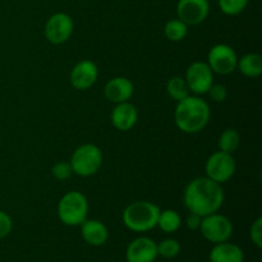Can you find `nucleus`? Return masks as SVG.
<instances>
[{
	"label": "nucleus",
	"mask_w": 262,
	"mask_h": 262,
	"mask_svg": "<svg viewBox=\"0 0 262 262\" xmlns=\"http://www.w3.org/2000/svg\"><path fill=\"white\" fill-rule=\"evenodd\" d=\"M211 118L209 104L199 96H187L178 101L174 113L176 124L182 132L193 135L204 129Z\"/></svg>",
	"instance_id": "2"
},
{
	"label": "nucleus",
	"mask_w": 262,
	"mask_h": 262,
	"mask_svg": "<svg viewBox=\"0 0 262 262\" xmlns=\"http://www.w3.org/2000/svg\"><path fill=\"white\" fill-rule=\"evenodd\" d=\"M12 228H13V223H12V219H10V216L7 214V212L0 210V239H3V238L9 235L10 232H12Z\"/></svg>",
	"instance_id": "28"
},
{
	"label": "nucleus",
	"mask_w": 262,
	"mask_h": 262,
	"mask_svg": "<svg viewBox=\"0 0 262 262\" xmlns=\"http://www.w3.org/2000/svg\"><path fill=\"white\" fill-rule=\"evenodd\" d=\"M89 215V201L83 193L71 191L64 194L58 204V216L64 225L78 227Z\"/></svg>",
	"instance_id": "4"
},
{
	"label": "nucleus",
	"mask_w": 262,
	"mask_h": 262,
	"mask_svg": "<svg viewBox=\"0 0 262 262\" xmlns=\"http://www.w3.org/2000/svg\"><path fill=\"white\" fill-rule=\"evenodd\" d=\"M201 219H202L201 216H199V215H196V214H192L191 212V215H189L186 220L187 228L191 230L200 229V225H201Z\"/></svg>",
	"instance_id": "29"
},
{
	"label": "nucleus",
	"mask_w": 262,
	"mask_h": 262,
	"mask_svg": "<svg viewBox=\"0 0 262 262\" xmlns=\"http://www.w3.org/2000/svg\"><path fill=\"white\" fill-rule=\"evenodd\" d=\"M74 30V23L71 15L59 12L51 15L45 25V37L54 45H60L71 38Z\"/></svg>",
	"instance_id": "9"
},
{
	"label": "nucleus",
	"mask_w": 262,
	"mask_h": 262,
	"mask_svg": "<svg viewBox=\"0 0 262 262\" xmlns=\"http://www.w3.org/2000/svg\"><path fill=\"white\" fill-rule=\"evenodd\" d=\"M235 169H237V165H235V160L232 154L220 150L212 154L207 159L206 166H205L207 178L212 179L220 184L232 179V177L235 173Z\"/></svg>",
	"instance_id": "7"
},
{
	"label": "nucleus",
	"mask_w": 262,
	"mask_h": 262,
	"mask_svg": "<svg viewBox=\"0 0 262 262\" xmlns=\"http://www.w3.org/2000/svg\"><path fill=\"white\" fill-rule=\"evenodd\" d=\"M69 164L77 176L91 177L101 168L102 152L94 143H84L74 150Z\"/></svg>",
	"instance_id": "5"
},
{
	"label": "nucleus",
	"mask_w": 262,
	"mask_h": 262,
	"mask_svg": "<svg viewBox=\"0 0 262 262\" xmlns=\"http://www.w3.org/2000/svg\"><path fill=\"white\" fill-rule=\"evenodd\" d=\"M210 13L209 0H179L177 15L187 26H197L204 22Z\"/></svg>",
	"instance_id": "11"
},
{
	"label": "nucleus",
	"mask_w": 262,
	"mask_h": 262,
	"mask_svg": "<svg viewBox=\"0 0 262 262\" xmlns=\"http://www.w3.org/2000/svg\"><path fill=\"white\" fill-rule=\"evenodd\" d=\"M81 234L86 243L94 247H99L106 243L109 230L104 223L94 219H86L81 224Z\"/></svg>",
	"instance_id": "16"
},
{
	"label": "nucleus",
	"mask_w": 262,
	"mask_h": 262,
	"mask_svg": "<svg viewBox=\"0 0 262 262\" xmlns=\"http://www.w3.org/2000/svg\"><path fill=\"white\" fill-rule=\"evenodd\" d=\"M99 77V68L92 60H81L71 72V83L76 90H89L95 84Z\"/></svg>",
	"instance_id": "13"
},
{
	"label": "nucleus",
	"mask_w": 262,
	"mask_h": 262,
	"mask_svg": "<svg viewBox=\"0 0 262 262\" xmlns=\"http://www.w3.org/2000/svg\"><path fill=\"white\" fill-rule=\"evenodd\" d=\"M166 91H168L169 96L173 100H176L177 102L186 99L187 96H189V92H191L189 91L186 79L182 78V77L179 76L171 77V78L169 79L168 83H166Z\"/></svg>",
	"instance_id": "20"
},
{
	"label": "nucleus",
	"mask_w": 262,
	"mask_h": 262,
	"mask_svg": "<svg viewBox=\"0 0 262 262\" xmlns=\"http://www.w3.org/2000/svg\"><path fill=\"white\" fill-rule=\"evenodd\" d=\"M237 68L242 74L250 78H256L262 73V58L255 53H250L238 59Z\"/></svg>",
	"instance_id": "18"
},
{
	"label": "nucleus",
	"mask_w": 262,
	"mask_h": 262,
	"mask_svg": "<svg viewBox=\"0 0 262 262\" xmlns=\"http://www.w3.org/2000/svg\"><path fill=\"white\" fill-rule=\"evenodd\" d=\"M184 79L188 84L189 91L196 95H204L207 94L214 83V72L207 63L194 61L187 69Z\"/></svg>",
	"instance_id": "10"
},
{
	"label": "nucleus",
	"mask_w": 262,
	"mask_h": 262,
	"mask_svg": "<svg viewBox=\"0 0 262 262\" xmlns=\"http://www.w3.org/2000/svg\"><path fill=\"white\" fill-rule=\"evenodd\" d=\"M207 94L210 95L211 100H214L215 102H223L227 100L228 90L224 84L212 83V86L210 87V90L207 91Z\"/></svg>",
	"instance_id": "27"
},
{
	"label": "nucleus",
	"mask_w": 262,
	"mask_h": 262,
	"mask_svg": "<svg viewBox=\"0 0 262 262\" xmlns=\"http://www.w3.org/2000/svg\"><path fill=\"white\" fill-rule=\"evenodd\" d=\"M182 225V217L176 210H164L160 211L158 217V225L156 227L160 228L164 233H176L177 230L181 228Z\"/></svg>",
	"instance_id": "19"
},
{
	"label": "nucleus",
	"mask_w": 262,
	"mask_h": 262,
	"mask_svg": "<svg viewBox=\"0 0 262 262\" xmlns=\"http://www.w3.org/2000/svg\"><path fill=\"white\" fill-rule=\"evenodd\" d=\"M158 257L156 242L148 237L133 239L125 251L127 262H155Z\"/></svg>",
	"instance_id": "12"
},
{
	"label": "nucleus",
	"mask_w": 262,
	"mask_h": 262,
	"mask_svg": "<svg viewBox=\"0 0 262 262\" xmlns=\"http://www.w3.org/2000/svg\"><path fill=\"white\" fill-rule=\"evenodd\" d=\"M164 32H165L168 40L178 42V41H182L187 36L188 26L184 22H182L179 18H176V19H170L166 22L165 27H164Z\"/></svg>",
	"instance_id": "21"
},
{
	"label": "nucleus",
	"mask_w": 262,
	"mask_h": 262,
	"mask_svg": "<svg viewBox=\"0 0 262 262\" xmlns=\"http://www.w3.org/2000/svg\"><path fill=\"white\" fill-rule=\"evenodd\" d=\"M238 56L234 49L225 43H217L207 54V64L214 73L227 76L237 69Z\"/></svg>",
	"instance_id": "8"
},
{
	"label": "nucleus",
	"mask_w": 262,
	"mask_h": 262,
	"mask_svg": "<svg viewBox=\"0 0 262 262\" xmlns=\"http://www.w3.org/2000/svg\"><path fill=\"white\" fill-rule=\"evenodd\" d=\"M241 143V136L239 133L235 129H232V128H228L224 132L220 135L219 142H217V146H219L220 151H224V152L233 154L238 147H239Z\"/></svg>",
	"instance_id": "22"
},
{
	"label": "nucleus",
	"mask_w": 262,
	"mask_h": 262,
	"mask_svg": "<svg viewBox=\"0 0 262 262\" xmlns=\"http://www.w3.org/2000/svg\"><path fill=\"white\" fill-rule=\"evenodd\" d=\"M160 207L148 201H137L128 205L123 211V223L129 230L145 233L158 225Z\"/></svg>",
	"instance_id": "3"
},
{
	"label": "nucleus",
	"mask_w": 262,
	"mask_h": 262,
	"mask_svg": "<svg viewBox=\"0 0 262 262\" xmlns=\"http://www.w3.org/2000/svg\"><path fill=\"white\" fill-rule=\"evenodd\" d=\"M224 197L222 184L207 177L193 179L184 189V205L189 212L201 217L219 211Z\"/></svg>",
	"instance_id": "1"
},
{
	"label": "nucleus",
	"mask_w": 262,
	"mask_h": 262,
	"mask_svg": "<svg viewBox=\"0 0 262 262\" xmlns=\"http://www.w3.org/2000/svg\"><path fill=\"white\" fill-rule=\"evenodd\" d=\"M158 247V256L164 258H174L181 252V243L173 238H166L160 243H156Z\"/></svg>",
	"instance_id": "23"
},
{
	"label": "nucleus",
	"mask_w": 262,
	"mask_h": 262,
	"mask_svg": "<svg viewBox=\"0 0 262 262\" xmlns=\"http://www.w3.org/2000/svg\"><path fill=\"white\" fill-rule=\"evenodd\" d=\"M138 119V113L135 105L130 102H120L117 104V106L113 109L112 112V123L118 130H125L132 129L136 125Z\"/></svg>",
	"instance_id": "15"
},
{
	"label": "nucleus",
	"mask_w": 262,
	"mask_h": 262,
	"mask_svg": "<svg viewBox=\"0 0 262 262\" xmlns=\"http://www.w3.org/2000/svg\"><path fill=\"white\" fill-rule=\"evenodd\" d=\"M51 173H53L54 178L58 179V181H66V179L71 178L73 170H72V166L69 163L66 161H59V163L54 164L53 169H51Z\"/></svg>",
	"instance_id": "25"
},
{
	"label": "nucleus",
	"mask_w": 262,
	"mask_h": 262,
	"mask_svg": "<svg viewBox=\"0 0 262 262\" xmlns=\"http://www.w3.org/2000/svg\"><path fill=\"white\" fill-rule=\"evenodd\" d=\"M250 237L251 241H252L253 245L257 248L262 247V219L258 217L253 222L252 227H251L250 230Z\"/></svg>",
	"instance_id": "26"
},
{
	"label": "nucleus",
	"mask_w": 262,
	"mask_h": 262,
	"mask_svg": "<svg viewBox=\"0 0 262 262\" xmlns=\"http://www.w3.org/2000/svg\"><path fill=\"white\" fill-rule=\"evenodd\" d=\"M200 230L205 239L216 245L230 239L233 235V224L227 216L214 212L202 217Z\"/></svg>",
	"instance_id": "6"
},
{
	"label": "nucleus",
	"mask_w": 262,
	"mask_h": 262,
	"mask_svg": "<svg viewBox=\"0 0 262 262\" xmlns=\"http://www.w3.org/2000/svg\"><path fill=\"white\" fill-rule=\"evenodd\" d=\"M250 0H217L219 8L224 14L238 15L246 9Z\"/></svg>",
	"instance_id": "24"
},
{
	"label": "nucleus",
	"mask_w": 262,
	"mask_h": 262,
	"mask_svg": "<svg viewBox=\"0 0 262 262\" xmlns=\"http://www.w3.org/2000/svg\"><path fill=\"white\" fill-rule=\"evenodd\" d=\"M210 262H245V252L238 245L230 242L216 243L210 251Z\"/></svg>",
	"instance_id": "17"
},
{
	"label": "nucleus",
	"mask_w": 262,
	"mask_h": 262,
	"mask_svg": "<svg viewBox=\"0 0 262 262\" xmlns=\"http://www.w3.org/2000/svg\"><path fill=\"white\" fill-rule=\"evenodd\" d=\"M133 92H135V86L125 77L112 78L105 84L104 89L105 97L114 104L128 101L133 96Z\"/></svg>",
	"instance_id": "14"
}]
</instances>
